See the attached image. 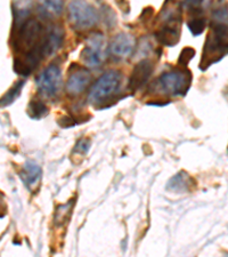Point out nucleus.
Returning a JSON list of instances; mask_svg holds the SVG:
<instances>
[{
	"instance_id": "f3484780",
	"label": "nucleus",
	"mask_w": 228,
	"mask_h": 257,
	"mask_svg": "<svg viewBox=\"0 0 228 257\" xmlns=\"http://www.w3.org/2000/svg\"><path fill=\"white\" fill-rule=\"evenodd\" d=\"M73 206H74V200H71L65 205L59 206V208H57L55 213V217H54V221H55L56 225L61 226L69 221L70 215L72 214Z\"/></svg>"
},
{
	"instance_id": "7ed1b4c3",
	"label": "nucleus",
	"mask_w": 228,
	"mask_h": 257,
	"mask_svg": "<svg viewBox=\"0 0 228 257\" xmlns=\"http://www.w3.org/2000/svg\"><path fill=\"white\" fill-rule=\"evenodd\" d=\"M14 49L16 52L26 54L38 45L45 35L44 27L40 21L28 19L15 29Z\"/></svg>"
},
{
	"instance_id": "4468645a",
	"label": "nucleus",
	"mask_w": 228,
	"mask_h": 257,
	"mask_svg": "<svg viewBox=\"0 0 228 257\" xmlns=\"http://www.w3.org/2000/svg\"><path fill=\"white\" fill-rule=\"evenodd\" d=\"M41 174H43V171H41V167L39 165L33 163V161H28L23 166V171L21 173V178H22L24 184L28 188H33L40 181Z\"/></svg>"
},
{
	"instance_id": "9d476101",
	"label": "nucleus",
	"mask_w": 228,
	"mask_h": 257,
	"mask_svg": "<svg viewBox=\"0 0 228 257\" xmlns=\"http://www.w3.org/2000/svg\"><path fill=\"white\" fill-rule=\"evenodd\" d=\"M136 47V39L134 36L127 32H120L112 39L110 44V52L113 56L119 59L128 57Z\"/></svg>"
},
{
	"instance_id": "f03ea898",
	"label": "nucleus",
	"mask_w": 228,
	"mask_h": 257,
	"mask_svg": "<svg viewBox=\"0 0 228 257\" xmlns=\"http://www.w3.org/2000/svg\"><path fill=\"white\" fill-rule=\"evenodd\" d=\"M227 53V24L218 23L211 27L208 33L204 49H203L202 60L200 62L201 70L208 69L211 64L220 61Z\"/></svg>"
},
{
	"instance_id": "2eb2a0df",
	"label": "nucleus",
	"mask_w": 228,
	"mask_h": 257,
	"mask_svg": "<svg viewBox=\"0 0 228 257\" xmlns=\"http://www.w3.org/2000/svg\"><path fill=\"white\" fill-rule=\"evenodd\" d=\"M24 85H26V81L24 80L16 81V84L12 86L11 88L8 89L2 97H0V107L8 106V105H11L13 102H15L16 98H18L21 95V92H22Z\"/></svg>"
},
{
	"instance_id": "0eeeda50",
	"label": "nucleus",
	"mask_w": 228,
	"mask_h": 257,
	"mask_svg": "<svg viewBox=\"0 0 228 257\" xmlns=\"http://www.w3.org/2000/svg\"><path fill=\"white\" fill-rule=\"evenodd\" d=\"M69 15L72 24L78 29L94 27L98 21L97 11L86 2H72L69 5Z\"/></svg>"
},
{
	"instance_id": "20e7f679",
	"label": "nucleus",
	"mask_w": 228,
	"mask_h": 257,
	"mask_svg": "<svg viewBox=\"0 0 228 257\" xmlns=\"http://www.w3.org/2000/svg\"><path fill=\"white\" fill-rule=\"evenodd\" d=\"M121 85V73L117 70H110L98 78L91 87L88 101L94 105L102 104L118 93Z\"/></svg>"
},
{
	"instance_id": "9b49d317",
	"label": "nucleus",
	"mask_w": 228,
	"mask_h": 257,
	"mask_svg": "<svg viewBox=\"0 0 228 257\" xmlns=\"http://www.w3.org/2000/svg\"><path fill=\"white\" fill-rule=\"evenodd\" d=\"M65 32L63 27L54 24L49 27L44 35V55L51 56L63 45Z\"/></svg>"
},
{
	"instance_id": "f257e3e1",
	"label": "nucleus",
	"mask_w": 228,
	"mask_h": 257,
	"mask_svg": "<svg viewBox=\"0 0 228 257\" xmlns=\"http://www.w3.org/2000/svg\"><path fill=\"white\" fill-rule=\"evenodd\" d=\"M192 84V73L184 68L172 69L163 72L157 79L152 82L148 92L159 93L170 97L185 96Z\"/></svg>"
},
{
	"instance_id": "423d86ee",
	"label": "nucleus",
	"mask_w": 228,
	"mask_h": 257,
	"mask_svg": "<svg viewBox=\"0 0 228 257\" xmlns=\"http://www.w3.org/2000/svg\"><path fill=\"white\" fill-rule=\"evenodd\" d=\"M105 39L103 33L95 32L87 38L86 45L80 54L81 60L90 68L99 66L105 59Z\"/></svg>"
},
{
	"instance_id": "39448f33",
	"label": "nucleus",
	"mask_w": 228,
	"mask_h": 257,
	"mask_svg": "<svg viewBox=\"0 0 228 257\" xmlns=\"http://www.w3.org/2000/svg\"><path fill=\"white\" fill-rule=\"evenodd\" d=\"M164 14V23L155 31V38L161 45L173 47L179 43L181 16L177 11L168 10Z\"/></svg>"
},
{
	"instance_id": "4be33fe9",
	"label": "nucleus",
	"mask_w": 228,
	"mask_h": 257,
	"mask_svg": "<svg viewBox=\"0 0 228 257\" xmlns=\"http://www.w3.org/2000/svg\"><path fill=\"white\" fill-rule=\"evenodd\" d=\"M59 123L62 127H72L76 125V122L73 121V119L71 117H69V115H64V117H62L59 120Z\"/></svg>"
},
{
	"instance_id": "6ab92c4d",
	"label": "nucleus",
	"mask_w": 228,
	"mask_h": 257,
	"mask_svg": "<svg viewBox=\"0 0 228 257\" xmlns=\"http://www.w3.org/2000/svg\"><path fill=\"white\" fill-rule=\"evenodd\" d=\"M187 27L193 36H200L205 30L206 20L204 18H198V16H196V18L188 20Z\"/></svg>"
},
{
	"instance_id": "dca6fc26",
	"label": "nucleus",
	"mask_w": 228,
	"mask_h": 257,
	"mask_svg": "<svg viewBox=\"0 0 228 257\" xmlns=\"http://www.w3.org/2000/svg\"><path fill=\"white\" fill-rule=\"evenodd\" d=\"M48 106L43 101H40V99H32L29 103L28 113L32 119L44 118L45 115L48 114Z\"/></svg>"
},
{
	"instance_id": "6e6552de",
	"label": "nucleus",
	"mask_w": 228,
	"mask_h": 257,
	"mask_svg": "<svg viewBox=\"0 0 228 257\" xmlns=\"http://www.w3.org/2000/svg\"><path fill=\"white\" fill-rule=\"evenodd\" d=\"M62 85V73L57 65H49L36 78V86L39 92L47 97H55Z\"/></svg>"
},
{
	"instance_id": "1a4fd4ad",
	"label": "nucleus",
	"mask_w": 228,
	"mask_h": 257,
	"mask_svg": "<svg viewBox=\"0 0 228 257\" xmlns=\"http://www.w3.org/2000/svg\"><path fill=\"white\" fill-rule=\"evenodd\" d=\"M153 70H154V64L152 61L142 60L138 62L132 70L129 81H128V89L131 93H135L142 88L151 78Z\"/></svg>"
},
{
	"instance_id": "a211bd4d",
	"label": "nucleus",
	"mask_w": 228,
	"mask_h": 257,
	"mask_svg": "<svg viewBox=\"0 0 228 257\" xmlns=\"http://www.w3.org/2000/svg\"><path fill=\"white\" fill-rule=\"evenodd\" d=\"M63 6V2H44L40 5V13H43L46 16L59 15L62 13Z\"/></svg>"
},
{
	"instance_id": "412c9836",
	"label": "nucleus",
	"mask_w": 228,
	"mask_h": 257,
	"mask_svg": "<svg viewBox=\"0 0 228 257\" xmlns=\"http://www.w3.org/2000/svg\"><path fill=\"white\" fill-rule=\"evenodd\" d=\"M90 148V141L88 139H82L77 143L76 148H74V152L79 153V155H86Z\"/></svg>"
},
{
	"instance_id": "ddd939ff",
	"label": "nucleus",
	"mask_w": 228,
	"mask_h": 257,
	"mask_svg": "<svg viewBox=\"0 0 228 257\" xmlns=\"http://www.w3.org/2000/svg\"><path fill=\"white\" fill-rule=\"evenodd\" d=\"M194 185H195V182L193 178L187 173L180 172L168 182L167 189L171 192L185 193L190 191Z\"/></svg>"
},
{
	"instance_id": "aec40b11",
	"label": "nucleus",
	"mask_w": 228,
	"mask_h": 257,
	"mask_svg": "<svg viewBox=\"0 0 228 257\" xmlns=\"http://www.w3.org/2000/svg\"><path fill=\"white\" fill-rule=\"evenodd\" d=\"M195 49L192 47H185L182 48V51L180 52V55L178 57V64H179L181 68L186 69V66L188 65L190 60L195 56Z\"/></svg>"
},
{
	"instance_id": "f8f14e48",
	"label": "nucleus",
	"mask_w": 228,
	"mask_h": 257,
	"mask_svg": "<svg viewBox=\"0 0 228 257\" xmlns=\"http://www.w3.org/2000/svg\"><path fill=\"white\" fill-rule=\"evenodd\" d=\"M91 80L90 73L85 68H77L74 71L70 72L66 90L70 95H79L87 88Z\"/></svg>"
}]
</instances>
